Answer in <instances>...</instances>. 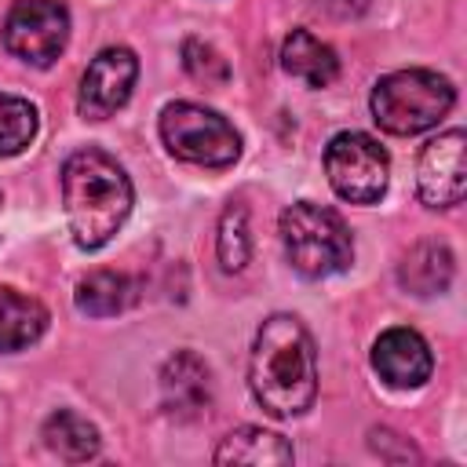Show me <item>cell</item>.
Segmentation results:
<instances>
[{
  "label": "cell",
  "instance_id": "cell-22",
  "mask_svg": "<svg viewBox=\"0 0 467 467\" xmlns=\"http://www.w3.org/2000/svg\"><path fill=\"white\" fill-rule=\"evenodd\" d=\"M0 201H4V197H0Z\"/></svg>",
  "mask_w": 467,
  "mask_h": 467
},
{
  "label": "cell",
  "instance_id": "cell-16",
  "mask_svg": "<svg viewBox=\"0 0 467 467\" xmlns=\"http://www.w3.org/2000/svg\"><path fill=\"white\" fill-rule=\"evenodd\" d=\"M44 445L58 456V460H69V463H84L91 456H99V427L91 420H84L80 412L73 409H58L44 420V431H40Z\"/></svg>",
  "mask_w": 467,
  "mask_h": 467
},
{
  "label": "cell",
  "instance_id": "cell-2",
  "mask_svg": "<svg viewBox=\"0 0 467 467\" xmlns=\"http://www.w3.org/2000/svg\"><path fill=\"white\" fill-rule=\"evenodd\" d=\"M135 201L128 171L102 150L88 146L62 164V208L77 248H102L128 219Z\"/></svg>",
  "mask_w": 467,
  "mask_h": 467
},
{
  "label": "cell",
  "instance_id": "cell-18",
  "mask_svg": "<svg viewBox=\"0 0 467 467\" xmlns=\"http://www.w3.org/2000/svg\"><path fill=\"white\" fill-rule=\"evenodd\" d=\"M36 128H40L36 106L22 95L0 91V157L22 153L36 139Z\"/></svg>",
  "mask_w": 467,
  "mask_h": 467
},
{
  "label": "cell",
  "instance_id": "cell-20",
  "mask_svg": "<svg viewBox=\"0 0 467 467\" xmlns=\"http://www.w3.org/2000/svg\"><path fill=\"white\" fill-rule=\"evenodd\" d=\"M182 66H186V73H190L193 80H201V84H226V80H230L226 58H223L212 44H204V40H197V36L182 40Z\"/></svg>",
  "mask_w": 467,
  "mask_h": 467
},
{
  "label": "cell",
  "instance_id": "cell-1",
  "mask_svg": "<svg viewBox=\"0 0 467 467\" xmlns=\"http://www.w3.org/2000/svg\"><path fill=\"white\" fill-rule=\"evenodd\" d=\"M248 387L263 412L288 420L314 405L317 398V350L306 325L296 314H270L248 358Z\"/></svg>",
  "mask_w": 467,
  "mask_h": 467
},
{
  "label": "cell",
  "instance_id": "cell-14",
  "mask_svg": "<svg viewBox=\"0 0 467 467\" xmlns=\"http://www.w3.org/2000/svg\"><path fill=\"white\" fill-rule=\"evenodd\" d=\"M47 328V306L11 285H0V350L15 354L33 347Z\"/></svg>",
  "mask_w": 467,
  "mask_h": 467
},
{
  "label": "cell",
  "instance_id": "cell-11",
  "mask_svg": "<svg viewBox=\"0 0 467 467\" xmlns=\"http://www.w3.org/2000/svg\"><path fill=\"white\" fill-rule=\"evenodd\" d=\"M212 405V368L193 350H175L161 368V409L171 420H197Z\"/></svg>",
  "mask_w": 467,
  "mask_h": 467
},
{
  "label": "cell",
  "instance_id": "cell-19",
  "mask_svg": "<svg viewBox=\"0 0 467 467\" xmlns=\"http://www.w3.org/2000/svg\"><path fill=\"white\" fill-rule=\"evenodd\" d=\"M215 248H219V263L223 270H244L248 255H252V234H248V208L244 204H230L219 219V237H215Z\"/></svg>",
  "mask_w": 467,
  "mask_h": 467
},
{
  "label": "cell",
  "instance_id": "cell-9",
  "mask_svg": "<svg viewBox=\"0 0 467 467\" xmlns=\"http://www.w3.org/2000/svg\"><path fill=\"white\" fill-rule=\"evenodd\" d=\"M420 201L431 208H452L467 193V135L460 128L431 139L416 164Z\"/></svg>",
  "mask_w": 467,
  "mask_h": 467
},
{
  "label": "cell",
  "instance_id": "cell-4",
  "mask_svg": "<svg viewBox=\"0 0 467 467\" xmlns=\"http://www.w3.org/2000/svg\"><path fill=\"white\" fill-rule=\"evenodd\" d=\"M456 102L449 77L434 69H394L372 88V120L390 135H420L434 128Z\"/></svg>",
  "mask_w": 467,
  "mask_h": 467
},
{
  "label": "cell",
  "instance_id": "cell-3",
  "mask_svg": "<svg viewBox=\"0 0 467 467\" xmlns=\"http://www.w3.org/2000/svg\"><path fill=\"white\" fill-rule=\"evenodd\" d=\"M281 244L292 270L310 281L332 277L354 263V237L343 215L314 201H296L281 212Z\"/></svg>",
  "mask_w": 467,
  "mask_h": 467
},
{
  "label": "cell",
  "instance_id": "cell-13",
  "mask_svg": "<svg viewBox=\"0 0 467 467\" xmlns=\"http://www.w3.org/2000/svg\"><path fill=\"white\" fill-rule=\"evenodd\" d=\"M281 69L306 88H328L339 77V58L310 29H292L281 44Z\"/></svg>",
  "mask_w": 467,
  "mask_h": 467
},
{
  "label": "cell",
  "instance_id": "cell-21",
  "mask_svg": "<svg viewBox=\"0 0 467 467\" xmlns=\"http://www.w3.org/2000/svg\"><path fill=\"white\" fill-rule=\"evenodd\" d=\"M310 4L321 7L332 18H358V15H365L372 7V0H310Z\"/></svg>",
  "mask_w": 467,
  "mask_h": 467
},
{
  "label": "cell",
  "instance_id": "cell-17",
  "mask_svg": "<svg viewBox=\"0 0 467 467\" xmlns=\"http://www.w3.org/2000/svg\"><path fill=\"white\" fill-rule=\"evenodd\" d=\"M131 299H135V285L128 274L117 270H95L77 285V306L88 317H113L128 310Z\"/></svg>",
  "mask_w": 467,
  "mask_h": 467
},
{
  "label": "cell",
  "instance_id": "cell-5",
  "mask_svg": "<svg viewBox=\"0 0 467 467\" xmlns=\"http://www.w3.org/2000/svg\"><path fill=\"white\" fill-rule=\"evenodd\" d=\"M161 142L171 157L197 168H230L241 157L237 128L197 102H168L161 109Z\"/></svg>",
  "mask_w": 467,
  "mask_h": 467
},
{
  "label": "cell",
  "instance_id": "cell-15",
  "mask_svg": "<svg viewBox=\"0 0 467 467\" xmlns=\"http://www.w3.org/2000/svg\"><path fill=\"white\" fill-rule=\"evenodd\" d=\"M296 452L292 445L263 427H237L230 431L219 449H215V463H248V467H266V463H292Z\"/></svg>",
  "mask_w": 467,
  "mask_h": 467
},
{
  "label": "cell",
  "instance_id": "cell-7",
  "mask_svg": "<svg viewBox=\"0 0 467 467\" xmlns=\"http://www.w3.org/2000/svg\"><path fill=\"white\" fill-rule=\"evenodd\" d=\"M69 44V11L62 0H15L4 18V47L36 66L47 69Z\"/></svg>",
  "mask_w": 467,
  "mask_h": 467
},
{
  "label": "cell",
  "instance_id": "cell-10",
  "mask_svg": "<svg viewBox=\"0 0 467 467\" xmlns=\"http://www.w3.org/2000/svg\"><path fill=\"white\" fill-rule=\"evenodd\" d=\"M372 368L394 390H416L431 379L434 358L416 328H387L372 343Z\"/></svg>",
  "mask_w": 467,
  "mask_h": 467
},
{
  "label": "cell",
  "instance_id": "cell-12",
  "mask_svg": "<svg viewBox=\"0 0 467 467\" xmlns=\"http://www.w3.org/2000/svg\"><path fill=\"white\" fill-rule=\"evenodd\" d=\"M456 259L441 241H416L398 263V285L412 296H438L449 288Z\"/></svg>",
  "mask_w": 467,
  "mask_h": 467
},
{
  "label": "cell",
  "instance_id": "cell-6",
  "mask_svg": "<svg viewBox=\"0 0 467 467\" xmlns=\"http://www.w3.org/2000/svg\"><path fill=\"white\" fill-rule=\"evenodd\" d=\"M328 186L350 204H376L387 193L390 157L365 131H339L325 146Z\"/></svg>",
  "mask_w": 467,
  "mask_h": 467
},
{
  "label": "cell",
  "instance_id": "cell-8",
  "mask_svg": "<svg viewBox=\"0 0 467 467\" xmlns=\"http://www.w3.org/2000/svg\"><path fill=\"white\" fill-rule=\"evenodd\" d=\"M135 77H139V58L131 47H102L84 77H80V91H77V109L84 120H106L113 117L128 99H131V88H135Z\"/></svg>",
  "mask_w": 467,
  "mask_h": 467
}]
</instances>
